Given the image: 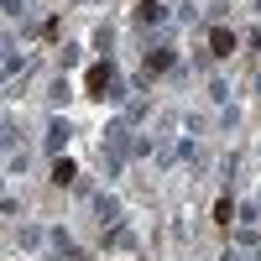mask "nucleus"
<instances>
[{
    "label": "nucleus",
    "mask_w": 261,
    "mask_h": 261,
    "mask_svg": "<svg viewBox=\"0 0 261 261\" xmlns=\"http://www.w3.org/2000/svg\"><path fill=\"white\" fill-rule=\"evenodd\" d=\"M209 47H214V53H220V58H225V53L235 47V37H230V32H214V37H209Z\"/></svg>",
    "instance_id": "obj_2"
},
{
    "label": "nucleus",
    "mask_w": 261,
    "mask_h": 261,
    "mask_svg": "<svg viewBox=\"0 0 261 261\" xmlns=\"http://www.w3.org/2000/svg\"><path fill=\"white\" fill-rule=\"evenodd\" d=\"M105 84H110V68H105V63L89 68V94H105Z\"/></svg>",
    "instance_id": "obj_1"
}]
</instances>
